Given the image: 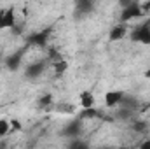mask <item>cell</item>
Returning <instances> with one entry per match:
<instances>
[{
  "instance_id": "1",
  "label": "cell",
  "mask_w": 150,
  "mask_h": 149,
  "mask_svg": "<svg viewBox=\"0 0 150 149\" xmlns=\"http://www.w3.org/2000/svg\"><path fill=\"white\" fill-rule=\"evenodd\" d=\"M131 40L133 42H140V44H147L150 46V25H142V27H136L133 32H131Z\"/></svg>"
},
{
  "instance_id": "2",
  "label": "cell",
  "mask_w": 150,
  "mask_h": 149,
  "mask_svg": "<svg viewBox=\"0 0 150 149\" xmlns=\"http://www.w3.org/2000/svg\"><path fill=\"white\" fill-rule=\"evenodd\" d=\"M140 16H143L140 4H138V2H131V5H127L126 9H122L120 19H122V23H127V21L136 19V18H140Z\"/></svg>"
},
{
  "instance_id": "3",
  "label": "cell",
  "mask_w": 150,
  "mask_h": 149,
  "mask_svg": "<svg viewBox=\"0 0 150 149\" xmlns=\"http://www.w3.org/2000/svg\"><path fill=\"white\" fill-rule=\"evenodd\" d=\"M16 27V14L12 9H0V30L14 28Z\"/></svg>"
},
{
  "instance_id": "4",
  "label": "cell",
  "mask_w": 150,
  "mask_h": 149,
  "mask_svg": "<svg viewBox=\"0 0 150 149\" xmlns=\"http://www.w3.org/2000/svg\"><path fill=\"white\" fill-rule=\"evenodd\" d=\"M122 98H124V91H120V90L107 91L105 93V105L107 107H117V105H120Z\"/></svg>"
},
{
  "instance_id": "5",
  "label": "cell",
  "mask_w": 150,
  "mask_h": 149,
  "mask_svg": "<svg viewBox=\"0 0 150 149\" xmlns=\"http://www.w3.org/2000/svg\"><path fill=\"white\" fill-rule=\"evenodd\" d=\"M44 70H45V62H37V63H32V65L26 67L25 75L28 79H37V77L44 74Z\"/></svg>"
},
{
  "instance_id": "6",
  "label": "cell",
  "mask_w": 150,
  "mask_h": 149,
  "mask_svg": "<svg viewBox=\"0 0 150 149\" xmlns=\"http://www.w3.org/2000/svg\"><path fill=\"white\" fill-rule=\"evenodd\" d=\"M80 132H82V125H80V119L68 123V125L63 128V135H65V137H70V139H75V137H79V135H80Z\"/></svg>"
},
{
  "instance_id": "7",
  "label": "cell",
  "mask_w": 150,
  "mask_h": 149,
  "mask_svg": "<svg viewBox=\"0 0 150 149\" xmlns=\"http://www.w3.org/2000/svg\"><path fill=\"white\" fill-rule=\"evenodd\" d=\"M49 28L47 30H40V32H35L32 37L28 39V42L30 44H33V46H40V47H44V46H47V39H49Z\"/></svg>"
},
{
  "instance_id": "8",
  "label": "cell",
  "mask_w": 150,
  "mask_h": 149,
  "mask_svg": "<svg viewBox=\"0 0 150 149\" xmlns=\"http://www.w3.org/2000/svg\"><path fill=\"white\" fill-rule=\"evenodd\" d=\"M126 35H127V27H126L124 23H120V25H115L112 30H110V34H108V39H110L112 42H117V40L124 39Z\"/></svg>"
},
{
  "instance_id": "9",
  "label": "cell",
  "mask_w": 150,
  "mask_h": 149,
  "mask_svg": "<svg viewBox=\"0 0 150 149\" xmlns=\"http://www.w3.org/2000/svg\"><path fill=\"white\" fill-rule=\"evenodd\" d=\"M21 58H23V53H21V51H18V53L7 56V60H5V67H7L11 72H16V70L19 69V65H21Z\"/></svg>"
},
{
  "instance_id": "10",
  "label": "cell",
  "mask_w": 150,
  "mask_h": 149,
  "mask_svg": "<svg viewBox=\"0 0 150 149\" xmlns=\"http://www.w3.org/2000/svg\"><path fill=\"white\" fill-rule=\"evenodd\" d=\"M75 11H77L79 16H86V14H89L93 11V2H89V0H79L75 4Z\"/></svg>"
},
{
  "instance_id": "11",
  "label": "cell",
  "mask_w": 150,
  "mask_h": 149,
  "mask_svg": "<svg viewBox=\"0 0 150 149\" xmlns=\"http://www.w3.org/2000/svg\"><path fill=\"white\" fill-rule=\"evenodd\" d=\"M80 105L84 109H91L94 107V95L91 91H82L80 93Z\"/></svg>"
},
{
  "instance_id": "12",
  "label": "cell",
  "mask_w": 150,
  "mask_h": 149,
  "mask_svg": "<svg viewBox=\"0 0 150 149\" xmlns=\"http://www.w3.org/2000/svg\"><path fill=\"white\" fill-rule=\"evenodd\" d=\"M138 100L134 98V97H126L124 95V98H122V102H120V107L122 109H127V111H131V112H134L136 109H138Z\"/></svg>"
},
{
  "instance_id": "13",
  "label": "cell",
  "mask_w": 150,
  "mask_h": 149,
  "mask_svg": "<svg viewBox=\"0 0 150 149\" xmlns=\"http://www.w3.org/2000/svg\"><path fill=\"white\" fill-rule=\"evenodd\" d=\"M54 70H56V74L58 75L65 74V72L68 70V63H67L65 60H58V62L54 63Z\"/></svg>"
},
{
  "instance_id": "14",
  "label": "cell",
  "mask_w": 150,
  "mask_h": 149,
  "mask_svg": "<svg viewBox=\"0 0 150 149\" xmlns=\"http://www.w3.org/2000/svg\"><path fill=\"white\" fill-rule=\"evenodd\" d=\"M91 119V117H100V112L96 111L94 107H91V109H84V111L80 112V119Z\"/></svg>"
},
{
  "instance_id": "15",
  "label": "cell",
  "mask_w": 150,
  "mask_h": 149,
  "mask_svg": "<svg viewBox=\"0 0 150 149\" xmlns=\"http://www.w3.org/2000/svg\"><path fill=\"white\" fill-rule=\"evenodd\" d=\"M11 132V121L9 119H0V137H5Z\"/></svg>"
},
{
  "instance_id": "16",
  "label": "cell",
  "mask_w": 150,
  "mask_h": 149,
  "mask_svg": "<svg viewBox=\"0 0 150 149\" xmlns=\"http://www.w3.org/2000/svg\"><path fill=\"white\" fill-rule=\"evenodd\" d=\"M56 109L61 112V114H74L75 112V107L74 105H70V104H59Z\"/></svg>"
},
{
  "instance_id": "17",
  "label": "cell",
  "mask_w": 150,
  "mask_h": 149,
  "mask_svg": "<svg viewBox=\"0 0 150 149\" xmlns=\"http://www.w3.org/2000/svg\"><path fill=\"white\" fill-rule=\"evenodd\" d=\"M52 104V97L51 95H44V97H40V100H38V105L40 107H49Z\"/></svg>"
},
{
  "instance_id": "18",
  "label": "cell",
  "mask_w": 150,
  "mask_h": 149,
  "mask_svg": "<svg viewBox=\"0 0 150 149\" xmlns=\"http://www.w3.org/2000/svg\"><path fill=\"white\" fill-rule=\"evenodd\" d=\"M131 116H133V112L127 111V109H120V111L117 112V117H119V119H129Z\"/></svg>"
},
{
  "instance_id": "19",
  "label": "cell",
  "mask_w": 150,
  "mask_h": 149,
  "mask_svg": "<svg viewBox=\"0 0 150 149\" xmlns=\"http://www.w3.org/2000/svg\"><path fill=\"white\" fill-rule=\"evenodd\" d=\"M133 130H134V132H145V130H147V123L138 121V123H134V125H133Z\"/></svg>"
},
{
  "instance_id": "20",
  "label": "cell",
  "mask_w": 150,
  "mask_h": 149,
  "mask_svg": "<svg viewBox=\"0 0 150 149\" xmlns=\"http://www.w3.org/2000/svg\"><path fill=\"white\" fill-rule=\"evenodd\" d=\"M140 7H142V12H143V14L150 12V2H143V4H140Z\"/></svg>"
},
{
  "instance_id": "21",
  "label": "cell",
  "mask_w": 150,
  "mask_h": 149,
  "mask_svg": "<svg viewBox=\"0 0 150 149\" xmlns=\"http://www.w3.org/2000/svg\"><path fill=\"white\" fill-rule=\"evenodd\" d=\"M11 128H12V130H21V123H19L18 119H12V121H11Z\"/></svg>"
},
{
  "instance_id": "22",
  "label": "cell",
  "mask_w": 150,
  "mask_h": 149,
  "mask_svg": "<svg viewBox=\"0 0 150 149\" xmlns=\"http://www.w3.org/2000/svg\"><path fill=\"white\" fill-rule=\"evenodd\" d=\"M70 149H87V146H86V144H82V142H77V140H75Z\"/></svg>"
},
{
  "instance_id": "23",
  "label": "cell",
  "mask_w": 150,
  "mask_h": 149,
  "mask_svg": "<svg viewBox=\"0 0 150 149\" xmlns=\"http://www.w3.org/2000/svg\"><path fill=\"white\" fill-rule=\"evenodd\" d=\"M140 149H150V139H149V140H145V142L140 146Z\"/></svg>"
},
{
  "instance_id": "24",
  "label": "cell",
  "mask_w": 150,
  "mask_h": 149,
  "mask_svg": "<svg viewBox=\"0 0 150 149\" xmlns=\"http://www.w3.org/2000/svg\"><path fill=\"white\" fill-rule=\"evenodd\" d=\"M21 32H23V28H21V27H18V25L12 28V34H16V35H18V34H21Z\"/></svg>"
},
{
  "instance_id": "25",
  "label": "cell",
  "mask_w": 150,
  "mask_h": 149,
  "mask_svg": "<svg viewBox=\"0 0 150 149\" xmlns=\"http://www.w3.org/2000/svg\"><path fill=\"white\" fill-rule=\"evenodd\" d=\"M145 77H147V79H150V69H149V70H145Z\"/></svg>"
}]
</instances>
